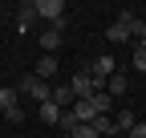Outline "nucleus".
Here are the masks:
<instances>
[{
	"mask_svg": "<svg viewBox=\"0 0 146 138\" xmlns=\"http://www.w3.org/2000/svg\"><path fill=\"white\" fill-rule=\"evenodd\" d=\"M114 138H130V134H114Z\"/></svg>",
	"mask_w": 146,
	"mask_h": 138,
	"instance_id": "6ab92c4d",
	"label": "nucleus"
},
{
	"mask_svg": "<svg viewBox=\"0 0 146 138\" xmlns=\"http://www.w3.org/2000/svg\"><path fill=\"white\" fill-rule=\"evenodd\" d=\"M134 49H146V41H138V45H134Z\"/></svg>",
	"mask_w": 146,
	"mask_h": 138,
	"instance_id": "a211bd4d",
	"label": "nucleus"
},
{
	"mask_svg": "<svg viewBox=\"0 0 146 138\" xmlns=\"http://www.w3.org/2000/svg\"><path fill=\"white\" fill-rule=\"evenodd\" d=\"M36 77H41V81L57 77V57H41V61H36Z\"/></svg>",
	"mask_w": 146,
	"mask_h": 138,
	"instance_id": "1a4fd4ad",
	"label": "nucleus"
},
{
	"mask_svg": "<svg viewBox=\"0 0 146 138\" xmlns=\"http://www.w3.org/2000/svg\"><path fill=\"white\" fill-rule=\"evenodd\" d=\"M126 85H130V81H126L122 73H114V77L106 81V94H110V98H122V94H126Z\"/></svg>",
	"mask_w": 146,
	"mask_h": 138,
	"instance_id": "f8f14e48",
	"label": "nucleus"
},
{
	"mask_svg": "<svg viewBox=\"0 0 146 138\" xmlns=\"http://www.w3.org/2000/svg\"><path fill=\"white\" fill-rule=\"evenodd\" d=\"M118 25H126V33H130V41H146V21L134 12V8H122Z\"/></svg>",
	"mask_w": 146,
	"mask_h": 138,
	"instance_id": "20e7f679",
	"label": "nucleus"
},
{
	"mask_svg": "<svg viewBox=\"0 0 146 138\" xmlns=\"http://www.w3.org/2000/svg\"><path fill=\"white\" fill-rule=\"evenodd\" d=\"M41 49H45V57H57V49H61V29H45V33H41Z\"/></svg>",
	"mask_w": 146,
	"mask_h": 138,
	"instance_id": "0eeeda50",
	"label": "nucleus"
},
{
	"mask_svg": "<svg viewBox=\"0 0 146 138\" xmlns=\"http://www.w3.org/2000/svg\"><path fill=\"white\" fill-rule=\"evenodd\" d=\"M89 73H94V81H98V90H102V81H110L118 73V65H114V57L110 53H102V57H94V65H89Z\"/></svg>",
	"mask_w": 146,
	"mask_h": 138,
	"instance_id": "39448f33",
	"label": "nucleus"
},
{
	"mask_svg": "<svg viewBox=\"0 0 146 138\" xmlns=\"http://www.w3.org/2000/svg\"><path fill=\"white\" fill-rule=\"evenodd\" d=\"M134 69H142V73H146V49H134Z\"/></svg>",
	"mask_w": 146,
	"mask_h": 138,
	"instance_id": "2eb2a0df",
	"label": "nucleus"
},
{
	"mask_svg": "<svg viewBox=\"0 0 146 138\" xmlns=\"http://www.w3.org/2000/svg\"><path fill=\"white\" fill-rule=\"evenodd\" d=\"M73 138H102L94 126H77V134H73Z\"/></svg>",
	"mask_w": 146,
	"mask_h": 138,
	"instance_id": "dca6fc26",
	"label": "nucleus"
},
{
	"mask_svg": "<svg viewBox=\"0 0 146 138\" xmlns=\"http://www.w3.org/2000/svg\"><path fill=\"white\" fill-rule=\"evenodd\" d=\"M61 114H65V110L57 106V102H45V106H41V122H45V126H57Z\"/></svg>",
	"mask_w": 146,
	"mask_h": 138,
	"instance_id": "9d476101",
	"label": "nucleus"
},
{
	"mask_svg": "<svg viewBox=\"0 0 146 138\" xmlns=\"http://www.w3.org/2000/svg\"><path fill=\"white\" fill-rule=\"evenodd\" d=\"M57 126H61V134H77V126H81V122H77V114H73V110H65Z\"/></svg>",
	"mask_w": 146,
	"mask_h": 138,
	"instance_id": "ddd939ff",
	"label": "nucleus"
},
{
	"mask_svg": "<svg viewBox=\"0 0 146 138\" xmlns=\"http://www.w3.org/2000/svg\"><path fill=\"white\" fill-rule=\"evenodd\" d=\"M53 102H57L61 110H73V106H77V98H73V90H69V81H65V85H53Z\"/></svg>",
	"mask_w": 146,
	"mask_h": 138,
	"instance_id": "6e6552de",
	"label": "nucleus"
},
{
	"mask_svg": "<svg viewBox=\"0 0 146 138\" xmlns=\"http://www.w3.org/2000/svg\"><path fill=\"white\" fill-rule=\"evenodd\" d=\"M33 8L41 21H49V29H65V4L61 0H33Z\"/></svg>",
	"mask_w": 146,
	"mask_h": 138,
	"instance_id": "f257e3e1",
	"label": "nucleus"
},
{
	"mask_svg": "<svg viewBox=\"0 0 146 138\" xmlns=\"http://www.w3.org/2000/svg\"><path fill=\"white\" fill-rule=\"evenodd\" d=\"M69 90H73V98H77V102H89L94 94H102L89 69H81V73H73V77H69Z\"/></svg>",
	"mask_w": 146,
	"mask_h": 138,
	"instance_id": "f03ea898",
	"label": "nucleus"
},
{
	"mask_svg": "<svg viewBox=\"0 0 146 138\" xmlns=\"http://www.w3.org/2000/svg\"><path fill=\"white\" fill-rule=\"evenodd\" d=\"M94 130H98L102 138H114V134H118V122H114V114H102L98 122H94Z\"/></svg>",
	"mask_w": 146,
	"mask_h": 138,
	"instance_id": "9b49d317",
	"label": "nucleus"
},
{
	"mask_svg": "<svg viewBox=\"0 0 146 138\" xmlns=\"http://www.w3.org/2000/svg\"><path fill=\"white\" fill-rule=\"evenodd\" d=\"M106 37H110V41H130V33H126V25H118V21H114V25L106 29Z\"/></svg>",
	"mask_w": 146,
	"mask_h": 138,
	"instance_id": "4468645a",
	"label": "nucleus"
},
{
	"mask_svg": "<svg viewBox=\"0 0 146 138\" xmlns=\"http://www.w3.org/2000/svg\"><path fill=\"white\" fill-rule=\"evenodd\" d=\"M36 21H41V16H36L33 0H29V4H21V12H16V29H21V33H33V29H36Z\"/></svg>",
	"mask_w": 146,
	"mask_h": 138,
	"instance_id": "423d86ee",
	"label": "nucleus"
},
{
	"mask_svg": "<svg viewBox=\"0 0 146 138\" xmlns=\"http://www.w3.org/2000/svg\"><path fill=\"white\" fill-rule=\"evenodd\" d=\"M130 138H146V122H138V126L130 130Z\"/></svg>",
	"mask_w": 146,
	"mask_h": 138,
	"instance_id": "f3484780",
	"label": "nucleus"
},
{
	"mask_svg": "<svg viewBox=\"0 0 146 138\" xmlns=\"http://www.w3.org/2000/svg\"><path fill=\"white\" fill-rule=\"evenodd\" d=\"M0 110H4L8 122H21V118H25L21 102H16V85H0Z\"/></svg>",
	"mask_w": 146,
	"mask_h": 138,
	"instance_id": "7ed1b4c3",
	"label": "nucleus"
}]
</instances>
